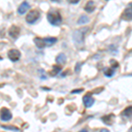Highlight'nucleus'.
<instances>
[{
    "instance_id": "obj_19",
    "label": "nucleus",
    "mask_w": 132,
    "mask_h": 132,
    "mask_svg": "<svg viewBox=\"0 0 132 132\" xmlns=\"http://www.w3.org/2000/svg\"><path fill=\"white\" fill-rule=\"evenodd\" d=\"M110 64H111L112 66V69L114 70V69H116V68H117L119 66V63H118V62L116 61V60H114V59H112V60H110Z\"/></svg>"
},
{
    "instance_id": "obj_14",
    "label": "nucleus",
    "mask_w": 132,
    "mask_h": 132,
    "mask_svg": "<svg viewBox=\"0 0 132 132\" xmlns=\"http://www.w3.org/2000/svg\"><path fill=\"white\" fill-rule=\"evenodd\" d=\"M61 71H62V67H61V66L53 65V70L50 71V76L51 77H56Z\"/></svg>"
},
{
    "instance_id": "obj_18",
    "label": "nucleus",
    "mask_w": 132,
    "mask_h": 132,
    "mask_svg": "<svg viewBox=\"0 0 132 132\" xmlns=\"http://www.w3.org/2000/svg\"><path fill=\"white\" fill-rule=\"evenodd\" d=\"M89 21V18L86 15H82L80 16V18L78 19V25H83V24H86Z\"/></svg>"
},
{
    "instance_id": "obj_2",
    "label": "nucleus",
    "mask_w": 132,
    "mask_h": 132,
    "mask_svg": "<svg viewBox=\"0 0 132 132\" xmlns=\"http://www.w3.org/2000/svg\"><path fill=\"white\" fill-rule=\"evenodd\" d=\"M47 19H48V22L53 26H59L62 24V16L57 11H50L48 14H47Z\"/></svg>"
},
{
    "instance_id": "obj_26",
    "label": "nucleus",
    "mask_w": 132,
    "mask_h": 132,
    "mask_svg": "<svg viewBox=\"0 0 132 132\" xmlns=\"http://www.w3.org/2000/svg\"><path fill=\"white\" fill-rule=\"evenodd\" d=\"M79 132H88V131H87L86 129H82V130H80Z\"/></svg>"
},
{
    "instance_id": "obj_23",
    "label": "nucleus",
    "mask_w": 132,
    "mask_h": 132,
    "mask_svg": "<svg viewBox=\"0 0 132 132\" xmlns=\"http://www.w3.org/2000/svg\"><path fill=\"white\" fill-rule=\"evenodd\" d=\"M103 87H101V88H98V89H96V90H93V93H100L103 90Z\"/></svg>"
},
{
    "instance_id": "obj_12",
    "label": "nucleus",
    "mask_w": 132,
    "mask_h": 132,
    "mask_svg": "<svg viewBox=\"0 0 132 132\" xmlns=\"http://www.w3.org/2000/svg\"><path fill=\"white\" fill-rule=\"evenodd\" d=\"M56 62L58 63V64H61V65L64 64V63H66V56L63 54V53H60V54L56 56Z\"/></svg>"
},
{
    "instance_id": "obj_27",
    "label": "nucleus",
    "mask_w": 132,
    "mask_h": 132,
    "mask_svg": "<svg viewBox=\"0 0 132 132\" xmlns=\"http://www.w3.org/2000/svg\"><path fill=\"white\" fill-rule=\"evenodd\" d=\"M129 132H132V129H129Z\"/></svg>"
},
{
    "instance_id": "obj_11",
    "label": "nucleus",
    "mask_w": 132,
    "mask_h": 132,
    "mask_svg": "<svg viewBox=\"0 0 132 132\" xmlns=\"http://www.w3.org/2000/svg\"><path fill=\"white\" fill-rule=\"evenodd\" d=\"M43 41L46 46H52L57 42V39L55 37H46L43 39Z\"/></svg>"
},
{
    "instance_id": "obj_22",
    "label": "nucleus",
    "mask_w": 132,
    "mask_h": 132,
    "mask_svg": "<svg viewBox=\"0 0 132 132\" xmlns=\"http://www.w3.org/2000/svg\"><path fill=\"white\" fill-rule=\"evenodd\" d=\"M84 91V89L81 88V89H76V90H73V91H71V93H81V92Z\"/></svg>"
},
{
    "instance_id": "obj_28",
    "label": "nucleus",
    "mask_w": 132,
    "mask_h": 132,
    "mask_svg": "<svg viewBox=\"0 0 132 132\" xmlns=\"http://www.w3.org/2000/svg\"><path fill=\"white\" fill-rule=\"evenodd\" d=\"M0 60H2V57L1 56H0Z\"/></svg>"
},
{
    "instance_id": "obj_1",
    "label": "nucleus",
    "mask_w": 132,
    "mask_h": 132,
    "mask_svg": "<svg viewBox=\"0 0 132 132\" xmlns=\"http://www.w3.org/2000/svg\"><path fill=\"white\" fill-rule=\"evenodd\" d=\"M89 27H82L78 30L74 31L72 35V40H73L75 45L78 48H81L85 44V35L89 32Z\"/></svg>"
},
{
    "instance_id": "obj_6",
    "label": "nucleus",
    "mask_w": 132,
    "mask_h": 132,
    "mask_svg": "<svg viewBox=\"0 0 132 132\" xmlns=\"http://www.w3.org/2000/svg\"><path fill=\"white\" fill-rule=\"evenodd\" d=\"M8 33H9V35L12 38H13V39H17V38L19 37V35H20V28L18 27V26L12 25V27L9 28Z\"/></svg>"
},
{
    "instance_id": "obj_17",
    "label": "nucleus",
    "mask_w": 132,
    "mask_h": 132,
    "mask_svg": "<svg viewBox=\"0 0 132 132\" xmlns=\"http://www.w3.org/2000/svg\"><path fill=\"white\" fill-rule=\"evenodd\" d=\"M104 75L108 78H111V77L114 76V70H113L112 68H106L104 69Z\"/></svg>"
},
{
    "instance_id": "obj_24",
    "label": "nucleus",
    "mask_w": 132,
    "mask_h": 132,
    "mask_svg": "<svg viewBox=\"0 0 132 132\" xmlns=\"http://www.w3.org/2000/svg\"><path fill=\"white\" fill-rule=\"evenodd\" d=\"M71 4H78V0H74V1H70Z\"/></svg>"
},
{
    "instance_id": "obj_10",
    "label": "nucleus",
    "mask_w": 132,
    "mask_h": 132,
    "mask_svg": "<svg viewBox=\"0 0 132 132\" xmlns=\"http://www.w3.org/2000/svg\"><path fill=\"white\" fill-rule=\"evenodd\" d=\"M114 117L116 116H114V114H108V116H105L101 117V121L107 125H112L113 122H114Z\"/></svg>"
},
{
    "instance_id": "obj_15",
    "label": "nucleus",
    "mask_w": 132,
    "mask_h": 132,
    "mask_svg": "<svg viewBox=\"0 0 132 132\" xmlns=\"http://www.w3.org/2000/svg\"><path fill=\"white\" fill-rule=\"evenodd\" d=\"M94 3L93 1H89L88 3L86 4V7H85V10L87 12H93L94 11Z\"/></svg>"
},
{
    "instance_id": "obj_13",
    "label": "nucleus",
    "mask_w": 132,
    "mask_h": 132,
    "mask_svg": "<svg viewBox=\"0 0 132 132\" xmlns=\"http://www.w3.org/2000/svg\"><path fill=\"white\" fill-rule=\"evenodd\" d=\"M34 42H35V45L37 48H43L44 47H45V43H44V41H43V39L42 38H40V37H36L34 39Z\"/></svg>"
},
{
    "instance_id": "obj_3",
    "label": "nucleus",
    "mask_w": 132,
    "mask_h": 132,
    "mask_svg": "<svg viewBox=\"0 0 132 132\" xmlns=\"http://www.w3.org/2000/svg\"><path fill=\"white\" fill-rule=\"evenodd\" d=\"M40 16H41V13L38 10H32L27 13V17H26V20H27V23L29 24H34L36 21L39 20Z\"/></svg>"
},
{
    "instance_id": "obj_5",
    "label": "nucleus",
    "mask_w": 132,
    "mask_h": 132,
    "mask_svg": "<svg viewBox=\"0 0 132 132\" xmlns=\"http://www.w3.org/2000/svg\"><path fill=\"white\" fill-rule=\"evenodd\" d=\"M12 114L9 109H7L6 108H3L0 110V118L4 122H8L12 119Z\"/></svg>"
},
{
    "instance_id": "obj_4",
    "label": "nucleus",
    "mask_w": 132,
    "mask_h": 132,
    "mask_svg": "<svg viewBox=\"0 0 132 132\" xmlns=\"http://www.w3.org/2000/svg\"><path fill=\"white\" fill-rule=\"evenodd\" d=\"M7 56L12 62H17L20 60L21 56V53L20 50H16V48H12V50L8 51Z\"/></svg>"
},
{
    "instance_id": "obj_21",
    "label": "nucleus",
    "mask_w": 132,
    "mask_h": 132,
    "mask_svg": "<svg viewBox=\"0 0 132 132\" xmlns=\"http://www.w3.org/2000/svg\"><path fill=\"white\" fill-rule=\"evenodd\" d=\"M2 128L6 129H11V130H14V131H18L19 130V129H17L16 127H12V126H5V125H3Z\"/></svg>"
},
{
    "instance_id": "obj_20",
    "label": "nucleus",
    "mask_w": 132,
    "mask_h": 132,
    "mask_svg": "<svg viewBox=\"0 0 132 132\" xmlns=\"http://www.w3.org/2000/svg\"><path fill=\"white\" fill-rule=\"evenodd\" d=\"M81 66H82V63H77L76 67H75V72H76V73H79L80 69H81Z\"/></svg>"
},
{
    "instance_id": "obj_8",
    "label": "nucleus",
    "mask_w": 132,
    "mask_h": 132,
    "mask_svg": "<svg viewBox=\"0 0 132 132\" xmlns=\"http://www.w3.org/2000/svg\"><path fill=\"white\" fill-rule=\"evenodd\" d=\"M83 102H84V105L86 106V108H91L94 103V99L92 97L91 93H87L83 97Z\"/></svg>"
},
{
    "instance_id": "obj_7",
    "label": "nucleus",
    "mask_w": 132,
    "mask_h": 132,
    "mask_svg": "<svg viewBox=\"0 0 132 132\" xmlns=\"http://www.w3.org/2000/svg\"><path fill=\"white\" fill-rule=\"evenodd\" d=\"M132 10H131V3L129 4V7L126 8L124 10V12H122L121 19L123 20H127V21H130L132 19Z\"/></svg>"
},
{
    "instance_id": "obj_16",
    "label": "nucleus",
    "mask_w": 132,
    "mask_h": 132,
    "mask_svg": "<svg viewBox=\"0 0 132 132\" xmlns=\"http://www.w3.org/2000/svg\"><path fill=\"white\" fill-rule=\"evenodd\" d=\"M131 114H132V108L131 107H129L127 108L126 109H124L122 113V116L126 117V118H131Z\"/></svg>"
},
{
    "instance_id": "obj_25",
    "label": "nucleus",
    "mask_w": 132,
    "mask_h": 132,
    "mask_svg": "<svg viewBox=\"0 0 132 132\" xmlns=\"http://www.w3.org/2000/svg\"><path fill=\"white\" fill-rule=\"evenodd\" d=\"M100 132H110V131L108 130V129H102Z\"/></svg>"
},
{
    "instance_id": "obj_9",
    "label": "nucleus",
    "mask_w": 132,
    "mask_h": 132,
    "mask_svg": "<svg viewBox=\"0 0 132 132\" xmlns=\"http://www.w3.org/2000/svg\"><path fill=\"white\" fill-rule=\"evenodd\" d=\"M30 8V5L28 4V2H23L21 5L19 6L18 8V12L19 14H20V15H23V14H25L26 12H27V10Z\"/></svg>"
}]
</instances>
